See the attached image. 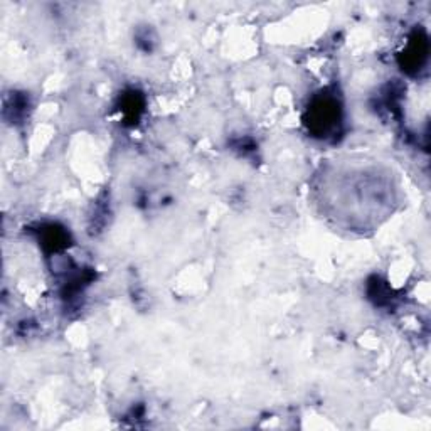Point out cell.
<instances>
[{
  "mask_svg": "<svg viewBox=\"0 0 431 431\" xmlns=\"http://www.w3.org/2000/svg\"><path fill=\"white\" fill-rule=\"evenodd\" d=\"M308 132L320 140L337 137L342 127V105L338 97L329 91H320L314 97L305 115Z\"/></svg>",
  "mask_w": 431,
  "mask_h": 431,
  "instance_id": "6da1fadb",
  "label": "cell"
},
{
  "mask_svg": "<svg viewBox=\"0 0 431 431\" xmlns=\"http://www.w3.org/2000/svg\"><path fill=\"white\" fill-rule=\"evenodd\" d=\"M428 59V39L421 32H412L406 49L401 54V66L406 73H418Z\"/></svg>",
  "mask_w": 431,
  "mask_h": 431,
  "instance_id": "7a4b0ae2",
  "label": "cell"
},
{
  "mask_svg": "<svg viewBox=\"0 0 431 431\" xmlns=\"http://www.w3.org/2000/svg\"><path fill=\"white\" fill-rule=\"evenodd\" d=\"M68 238H69V234L66 233V230L51 224V226L44 227L42 234L39 236V241L44 248L56 253L59 251V249H64L66 246H68Z\"/></svg>",
  "mask_w": 431,
  "mask_h": 431,
  "instance_id": "3957f363",
  "label": "cell"
},
{
  "mask_svg": "<svg viewBox=\"0 0 431 431\" xmlns=\"http://www.w3.org/2000/svg\"><path fill=\"white\" fill-rule=\"evenodd\" d=\"M143 105H145V101H143L142 95L137 93V91H128V93L121 97L120 112L123 113L125 120L135 121L142 115Z\"/></svg>",
  "mask_w": 431,
  "mask_h": 431,
  "instance_id": "277c9868",
  "label": "cell"
},
{
  "mask_svg": "<svg viewBox=\"0 0 431 431\" xmlns=\"http://www.w3.org/2000/svg\"><path fill=\"white\" fill-rule=\"evenodd\" d=\"M25 108H29V103H27V98L24 97V95H14L12 97V101H5V113L7 112H12V116H10V120H22V118L25 116Z\"/></svg>",
  "mask_w": 431,
  "mask_h": 431,
  "instance_id": "5b68a950",
  "label": "cell"
}]
</instances>
